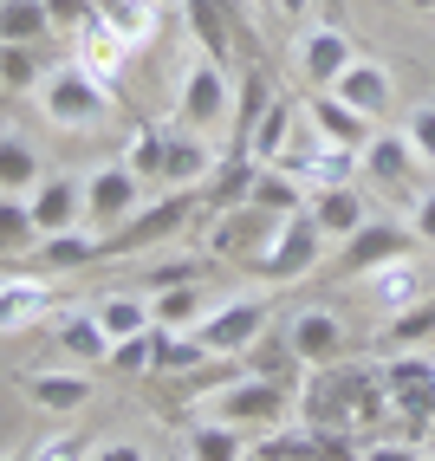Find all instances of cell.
Here are the masks:
<instances>
[{
	"label": "cell",
	"instance_id": "4",
	"mask_svg": "<svg viewBox=\"0 0 435 461\" xmlns=\"http://www.w3.org/2000/svg\"><path fill=\"white\" fill-rule=\"evenodd\" d=\"M202 214V189H169L163 202H150V208H137L123 228H111L104 234V254H137V248H157V240H169V234H182Z\"/></svg>",
	"mask_w": 435,
	"mask_h": 461
},
{
	"label": "cell",
	"instance_id": "29",
	"mask_svg": "<svg viewBox=\"0 0 435 461\" xmlns=\"http://www.w3.org/2000/svg\"><path fill=\"white\" fill-rule=\"evenodd\" d=\"M267 104H273L267 72H260V66H247L240 85H234V111H228V124H234V143H228V149H247V137H254V124H260V111H267Z\"/></svg>",
	"mask_w": 435,
	"mask_h": 461
},
{
	"label": "cell",
	"instance_id": "50",
	"mask_svg": "<svg viewBox=\"0 0 435 461\" xmlns=\"http://www.w3.org/2000/svg\"><path fill=\"white\" fill-rule=\"evenodd\" d=\"M157 461H189V455H157Z\"/></svg>",
	"mask_w": 435,
	"mask_h": 461
},
{
	"label": "cell",
	"instance_id": "11",
	"mask_svg": "<svg viewBox=\"0 0 435 461\" xmlns=\"http://www.w3.org/2000/svg\"><path fill=\"white\" fill-rule=\"evenodd\" d=\"M286 345H293L305 364H313V371H325V364L345 357L351 338H345V319H338L331 305H305V312L286 319Z\"/></svg>",
	"mask_w": 435,
	"mask_h": 461
},
{
	"label": "cell",
	"instance_id": "51",
	"mask_svg": "<svg viewBox=\"0 0 435 461\" xmlns=\"http://www.w3.org/2000/svg\"><path fill=\"white\" fill-rule=\"evenodd\" d=\"M416 461H435V448H422V455H416Z\"/></svg>",
	"mask_w": 435,
	"mask_h": 461
},
{
	"label": "cell",
	"instance_id": "9",
	"mask_svg": "<svg viewBox=\"0 0 435 461\" xmlns=\"http://www.w3.org/2000/svg\"><path fill=\"white\" fill-rule=\"evenodd\" d=\"M286 410H293V390L273 384V377H254V371L234 377L222 396H214V416L234 422V429H279Z\"/></svg>",
	"mask_w": 435,
	"mask_h": 461
},
{
	"label": "cell",
	"instance_id": "22",
	"mask_svg": "<svg viewBox=\"0 0 435 461\" xmlns=\"http://www.w3.org/2000/svg\"><path fill=\"white\" fill-rule=\"evenodd\" d=\"M33 254H40V267H46V273H78V267H98V260H111V254H104V234H78V228H66V234H46Z\"/></svg>",
	"mask_w": 435,
	"mask_h": 461
},
{
	"label": "cell",
	"instance_id": "43",
	"mask_svg": "<svg viewBox=\"0 0 435 461\" xmlns=\"http://www.w3.org/2000/svg\"><path fill=\"white\" fill-rule=\"evenodd\" d=\"M52 26H66V33H78V26H91V14H98V0H46Z\"/></svg>",
	"mask_w": 435,
	"mask_h": 461
},
{
	"label": "cell",
	"instance_id": "32",
	"mask_svg": "<svg viewBox=\"0 0 435 461\" xmlns=\"http://www.w3.org/2000/svg\"><path fill=\"white\" fill-rule=\"evenodd\" d=\"M52 33L46 0H0V46H40Z\"/></svg>",
	"mask_w": 435,
	"mask_h": 461
},
{
	"label": "cell",
	"instance_id": "10",
	"mask_svg": "<svg viewBox=\"0 0 435 461\" xmlns=\"http://www.w3.org/2000/svg\"><path fill=\"white\" fill-rule=\"evenodd\" d=\"M143 208V176L131 163H104V169H91L85 176V221L91 228H123L131 214Z\"/></svg>",
	"mask_w": 435,
	"mask_h": 461
},
{
	"label": "cell",
	"instance_id": "7",
	"mask_svg": "<svg viewBox=\"0 0 435 461\" xmlns=\"http://www.w3.org/2000/svg\"><path fill=\"white\" fill-rule=\"evenodd\" d=\"M410 254H416V228L377 221V214H370L358 234L338 240V273H345V280H364V273H377V267H390V260H410Z\"/></svg>",
	"mask_w": 435,
	"mask_h": 461
},
{
	"label": "cell",
	"instance_id": "42",
	"mask_svg": "<svg viewBox=\"0 0 435 461\" xmlns=\"http://www.w3.org/2000/svg\"><path fill=\"white\" fill-rule=\"evenodd\" d=\"M26 461H91V442L85 436H52V442H40Z\"/></svg>",
	"mask_w": 435,
	"mask_h": 461
},
{
	"label": "cell",
	"instance_id": "31",
	"mask_svg": "<svg viewBox=\"0 0 435 461\" xmlns=\"http://www.w3.org/2000/svg\"><path fill=\"white\" fill-rule=\"evenodd\" d=\"M40 240H46V234H40V221H33V202L0 189V260H14V254H33Z\"/></svg>",
	"mask_w": 435,
	"mask_h": 461
},
{
	"label": "cell",
	"instance_id": "37",
	"mask_svg": "<svg viewBox=\"0 0 435 461\" xmlns=\"http://www.w3.org/2000/svg\"><path fill=\"white\" fill-rule=\"evenodd\" d=\"M214 351L202 345V331L189 325V331H163L157 325V371H176V377H189V371H202Z\"/></svg>",
	"mask_w": 435,
	"mask_h": 461
},
{
	"label": "cell",
	"instance_id": "21",
	"mask_svg": "<svg viewBox=\"0 0 435 461\" xmlns=\"http://www.w3.org/2000/svg\"><path fill=\"white\" fill-rule=\"evenodd\" d=\"M364 293L384 305V312H403V305H416L429 286H422V267H416V254L410 260H390V267H377V273H364Z\"/></svg>",
	"mask_w": 435,
	"mask_h": 461
},
{
	"label": "cell",
	"instance_id": "14",
	"mask_svg": "<svg viewBox=\"0 0 435 461\" xmlns=\"http://www.w3.org/2000/svg\"><path fill=\"white\" fill-rule=\"evenodd\" d=\"M351 59H358V46H351L345 26H313V33H299V72H305L313 91H325Z\"/></svg>",
	"mask_w": 435,
	"mask_h": 461
},
{
	"label": "cell",
	"instance_id": "26",
	"mask_svg": "<svg viewBox=\"0 0 435 461\" xmlns=\"http://www.w3.org/2000/svg\"><path fill=\"white\" fill-rule=\"evenodd\" d=\"M429 338H435V293H422L416 305L390 312V325L377 331V351H422Z\"/></svg>",
	"mask_w": 435,
	"mask_h": 461
},
{
	"label": "cell",
	"instance_id": "39",
	"mask_svg": "<svg viewBox=\"0 0 435 461\" xmlns=\"http://www.w3.org/2000/svg\"><path fill=\"white\" fill-rule=\"evenodd\" d=\"M104 371H123V377L157 371V325H150V331H137V338H117V345L104 351Z\"/></svg>",
	"mask_w": 435,
	"mask_h": 461
},
{
	"label": "cell",
	"instance_id": "25",
	"mask_svg": "<svg viewBox=\"0 0 435 461\" xmlns=\"http://www.w3.org/2000/svg\"><path fill=\"white\" fill-rule=\"evenodd\" d=\"M182 20H189V33H195L202 59L228 66V52H234V26H228V14H222V0H182Z\"/></svg>",
	"mask_w": 435,
	"mask_h": 461
},
{
	"label": "cell",
	"instance_id": "24",
	"mask_svg": "<svg viewBox=\"0 0 435 461\" xmlns=\"http://www.w3.org/2000/svg\"><path fill=\"white\" fill-rule=\"evenodd\" d=\"M52 338H59V351H66L72 364H85V371H98L104 351H111V338H104L98 312H66V319L52 325Z\"/></svg>",
	"mask_w": 435,
	"mask_h": 461
},
{
	"label": "cell",
	"instance_id": "47",
	"mask_svg": "<svg viewBox=\"0 0 435 461\" xmlns=\"http://www.w3.org/2000/svg\"><path fill=\"white\" fill-rule=\"evenodd\" d=\"M279 14H286V20H299V14H313V0H279Z\"/></svg>",
	"mask_w": 435,
	"mask_h": 461
},
{
	"label": "cell",
	"instance_id": "48",
	"mask_svg": "<svg viewBox=\"0 0 435 461\" xmlns=\"http://www.w3.org/2000/svg\"><path fill=\"white\" fill-rule=\"evenodd\" d=\"M403 7H416V14H435V0H403Z\"/></svg>",
	"mask_w": 435,
	"mask_h": 461
},
{
	"label": "cell",
	"instance_id": "33",
	"mask_svg": "<svg viewBox=\"0 0 435 461\" xmlns=\"http://www.w3.org/2000/svg\"><path fill=\"white\" fill-rule=\"evenodd\" d=\"M189 461H247V429L234 422H195L189 429Z\"/></svg>",
	"mask_w": 435,
	"mask_h": 461
},
{
	"label": "cell",
	"instance_id": "15",
	"mask_svg": "<svg viewBox=\"0 0 435 461\" xmlns=\"http://www.w3.org/2000/svg\"><path fill=\"white\" fill-rule=\"evenodd\" d=\"M20 396L46 416H78L91 403V377H85V364L78 371H33V377H20Z\"/></svg>",
	"mask_w": 435,
	"mask_h": 461
},
{
	"label": "cell",
	"instance_id": "30",
	"mask_svg": "<svg viewBox=\"0 0 435 461\" xmlns=\"http://www.w3.org/2000/svg\"><path fill=\"white\" fill-rule=\"evenodd\" d=\"M202 312H208V293H202V280H182V286L150 293V319H157L163 331H189Z\"/></svg>",
	"mask_w": 435,
	"mask_h": 461
},
{
	"label": "cell",
	"instance_id": "3",
	"mask_svg": "<svg viewBox=\"0 0 435 461\" xmlns=\"http://www.w3.org/2000/svg\"><path fill=\"white\" fill-rule=\"evenodd\" d=\"M384 371V390H390V416H403L410 436H422L429 416H435V357L429 351H390Z\"/></svg>",
	"mask_w": 435,
	"mask_h": 461
},
{
	"label": "cell",
	"instance_id": "44",
	"mask_svg": "<svg viewBox=\"0 0 435 461\" xmlns=\"http://www.w3.org/2000/svg\"><path fill=\"white\" fill-rule=\"evenodd\" d=\"M410 228H416V240H429V248H435V189H416V202H410Z\"/></svg>",
	"mask_w": 435,
	"mask_h": 461
},
{
	"label": "cell",
	"instance_id": "17",
	"mask_svg": "<svg viewBox=\"0 0 435 461\" xmlns=\"http://www.w3.org/2000/svg\"><path fill=\"white\" fill-rule=\"evenodd\" d=\"M104 26V33L123 46V52H137V46H150L157 40V26H163V7L157 0H98V14H91Z\"/></svg>",
	"mask_w": 435,
	"mask_h": 461
},
{
	"label": "cell",
	"instance_id": "28",
	"mask_svg": "<svg viewBox=\"0 0 435 461\" xmlns=\"http://www.w3.org/2000/svg\"><path fill=\"white\" fill-rule=\"evenodd\" d=\"M247 202H260L267 214H299L305 202H313V189L286 169V163H260V176H254V195Z\"/></svg>",
	"mask_w": 435,
	"mask_h": 461
},
{
	"label": "cell",
	"instance_id": "8",
	"mask_svg": "<svg viewBox=\"0 0 435 461\" xmlns=\"http://www.w3.org/2000/svg\"><path fill=\"white\" fill-rule=\"evenodd\" d=\"M325 228L313 221V214H286V221H279V234H273V248L260 254V267L254 273H267V280H305V273H313L319 260H325Z\"/></svg>",
	"mask_w": 435,
	"mask_h": 461
},
{
	"label": "cell",
	"instance_id": "2",
	"mask_svg": "<svg viewBox=\"0 0 435 461\" xmlns=\"http://www.w3.org/2000/svg\"><path fill=\"white\" fill-rule=\"evenodd\" d=\"M286 214H267L260 202H234V208H214V228H208V254H222L234 267H260V254L273 248V234Z\"/></svg>",
	"mask_w": 435,
	"mask_h": 461
},
{
	"label": "cell",
	"instance_id": "36",
	"mask_svg": "<svg viewBox=\"0 0 435 461\" xmlns=\"http://www.w3.org/2000/svg\"><path fill=\"white\" fill-rule=\"evenodd\" d=\"M286 143H293V104H286V98H273V104L260 111L254 137H247V157H260V163H279V157H286Z\"/></svg>",
	"mask_w": 435,
	"mask_h": 461
},
{
	"label": "cell",
	"instance_id": "20",
	"mask_svg": "<svg viewBox=\"0 0 435 461\" xmlns=\"http://www.w3.org/2000/svg\"><path fill=\"white\" fill-rule=\"evenodd\" d=\"M305 214L325 228V240H345V234H358L364 221H370V208H364V195L351 189H313V202H305Z\"/></svg>",
	"mask_w": 435,
	"mask_h": 461
},
{
	"label": "cell",
	"instance_id": "49",
	"mask_svg": "<svg viewBox=\"0 0 435 461\" xmlns=\"http://www.w3.org/2000/svg\"><path fill=\"white\" fill-rule=\"evenodd\" d=\"M422 448H435V416H429V429H422Z\"/></svg>",
	"mask_w": 435,
	"mask_h": 461
},
{
	"label": "cell",
	"instance_id": "5",
	"mask_svg": "<svg viewBox=\"0 0 435 461\" xmlns=\"http://www.w3.org/2000/svg\"><path fill=\"white\" fill-rule=\"evenodd\" d=\"M267 319H273V305H267L260 293H240V299L208 305V312L195 319V331H202V345H208L214 357H247V345L267 331Z\"/></svg>",
	"mask_w": 435,
	"mask_h": 461
},
{
	"label": "cell",
	"instance_id": "35",
	"mask_svg": "<svg viewBox=\"0 0 435 461\" xmlns=\"http://www.w3.org/2000/svg\"><path fill=\"white\" fill-rule=\"evenodd\" d=\"M91 312H98V325H104L111 345H117V338H137V331L157 325V319H150V299H137V293H111V299L91 305Z\"/></svg>",
	"mask_w": 435,
	"mask_h": 461
},
{
	"label": "cell",
	"instance_id": "52",
	"mask_svg": "<svg viewBox=\"0 0 435 461\" xmlns=\"http://www.w3.org/2000/svg\"><path fill=\"white\" fill-rule=\"evenodd\" d=\"M0 98H7V91H0Z\"/></svg>",
	"mask_w": 435,
	"mask_h": 461
},
{
	"label": "cell",
	"instance_id": "46",
	"mask_svg": "<svg viewBox=\"0 0 435 461\" xmlns=\"http://www.w3.org/2000/svg\"><path fill=\"white\" fill-rule=\"evenodd\" d=\"M91 461H150L137 442H104V448H91Z\"/></svg>",
	"mask_w": 435,
	"mask_h": 461
},
{
	"label": "cell",
	"instance_id": "38",
	"mask_svg": "<svg viewBox=\"0 0 435 461\" xmlns=\"http://www.w3.org/2000/svg\"><path fill=\"white\" fill-rule=\"evenodd\" d=\"M46 85V59L40 46H0V91H40Z\"/></svg>",
	"mask_w": 435,
	"mask_h": 461
},
{
	"label": "cell",
	"instance_id": "16",
	"mask_svg": "<svg viewBox=\"0 0 435 461\" xmlns=\"http://www.w3.org/2000/svg\"><path fill=\"white\" fill-rule=\"evenodd\" d=\"M214 176V149L195 137V131H163V182L169 189H208Z\"/></svg>",
	"mask_w": 435,
	"mask_h": 461
},
{
	"label": "cell",
	"instance_id": "6",
	"mask_svg": "<svg viewBox=\"0 0 435 461\" xmlns=\"http://www.w3.org/2000/svg\"><path fill=\"white\" fill-rule=\"evenodd\" d=\"M228 111H234L228 72L214 66V59H195V66L176 78V124L202 137V131H214V124H228Z\"/></svg>",
	"mask_w": 435,
	"mask_h": 461
},
{
	"label": "cell",
	"instance_id": "1",
	"mask_svg": "<svg viewBox=\"0 0 435 461\" xmlns=\"http://www.w3.org/2000/svg\"><path fill=\"white\" fill-rule=\"evenodd\" d=\"M40 111H46V124H59V131H98L104 111H111V91H104V78L78 59V66L46 72V85H40Z\"/></svg>",
	"mask_w": 435,
	"mask_h": 461
},
{
	"label": "cell",
	"instance_id": "27",
	"mask_svg": "<svg viewBox=\"0 0 435 461\" xmlns=\"http://www.w3.org/2000/svg\"><path fill=\"white\" fill-rule=\"evenodd\" d=\"M247 371L254 377H273V384H286V390H299V371H305V357L286 345V331H260L254 345H247Z\"/></svg>",
	"mask_w": 435,
	"mask_h": 461
},
{
	"label": "cell",
	"instance_id": "45",
	"mask_svg": "<svg viewBox=\"0 0 435 461\" xmlns=\"http://www.w3.org/2000/svg\"><path fill=\"white\" fill-rule=\"evenodd\" d=\"M416 455H422L416 442H396V436H390V442H364V448H358V461H416Z\"/></svg>",
	"mask_w": 435,
	"mask_h": 461
},
{
	"label": "cell",
	"instance_id": "40",
	"mask_svg": "<svg viewBox=\"0 0 435 461\" xmlns=\"http://www.w3.org/2000/svg\"><path fill=\"white\" fill-rule=\"evenodd\" d=\"M123 163H131L137 176H157V182H163V124H137L131 149H123Z\"/></svg>",
	"mask_w": 435,
	"mask_h": 461
},
{
	"label": "cell",
	"instance_id": "41",
	"mask_svg": "<svg viewBox=\"0 0 435 461\" xmlns=\"http://www.w3.org/2000/svg\"><path fill=\"white\" fill-rule=\"evenodd\" d=\"M403 137L416 143L422 169H435V104H416V111H410V124H403Z\"/></svg>",
	"mask_w": 435,
	"mask_h": 461
},
{
	"label": "cell",
	"instance_id": "12",
	"mask_svg": "<svg viewBox=\"0 0 435 461\" xmlns=\"http://www.w3.org/2000/svg\"><path fill=\"white\" fill-rule=\"evenodd\" d=\"M358 163H364V176L377 182V189H390V195H410V182H416V169H422L416 143H410V137H396V131H390V137L377 131V137L358 149ZM410 202H416V195H410Z\"/></svg>",
	"mask_w": 435,
	"mask_h": 461
},
{
	"label": "cell",
	"instance_id": "13",
	"mask_svg": "<svg viewBox=\"0 0 435 461\" xmlns=\"http://www.w3.org/2000/svg\"><path fill=\"white\" fill-rule=\"evenodd\" d=\"M325 91H331V98H345L351 111H364L370 124H377V117H390V104H396V85H390V72H384V66H370V59H351V66L338 72Z\"/></svg>",
	"mask_w": 435,
	"mask_h": 461
},
{
	"label": "cell",
	"instance_id": "18",
	"mask_svg": "<svg viewBox=\"0 0 435 461\" xmlns=\"http://www.w3.org/2000/svg\"><path fill=\"white\" fill-rule=\"evenodd\" d=\"M26 202H33L40 234H66V228L85 221V189H78L72 176H40V189L26 195Z\"/></svg>",
	"mask_w": 435,
	"mask_h": 461
},
{
	"label": "cell",
	"instance_id": "23",
	"mask_svg": "<svg viewBox=\"0 0 435 461\" xmlns=\"http://www.w3.org/2000/svg\"><path fill=\"white\" fill-rule=\"evenodd\" d=\"M40 312H52V286L46 280H20V273H0V331L33 325Z\"/></svg>",
	"mask_w": 435,
	"mask_h": 461
},
{
	"label": "cell",
	"instance_id": "34",
	"mask_svg": "<svg viewBox=\"0 0 435 461\" xmlns=\"http://www.w3.org/2000/svg\"><path fill=\"white\" fill-rule=\"evenodd\" d=\"M0 189L7 195H33L40 189V149L26 143V137H0Z\"/></svg>",
	"mask_w": 435,
	"mask_h": 461
},
{
	"label": "cell",
	"instance_id": "19",
	"mask_svg": "<svg viewBox=\"0 0 435 461\" xmlns=\"http://www.w3.org/2000/svg\"><path fill=\"white\" fill-rule=\"evenodd\" d=\"M313 131H319V143H338V149H364L370 137H377V124H370L364 111H351L345 98H331V91H319L313 98Z\"/></svg>",
	"mask_w": 435,
	"mask_h": 461
}]
</instances>
